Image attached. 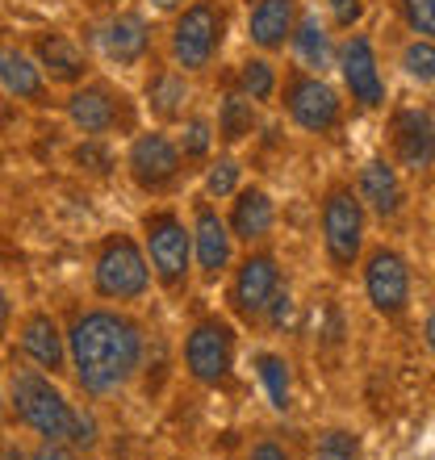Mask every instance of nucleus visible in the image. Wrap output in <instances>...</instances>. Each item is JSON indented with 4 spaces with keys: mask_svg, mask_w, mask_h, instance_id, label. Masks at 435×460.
I'll use <instances>...</instances> for the list:
<instances>
[{
    "mask_svg": "<svg viewBox=\"0 0 435 460\" xmlns=\"http://www.w3.org/2000/svg\"><path fill=\"white\" fill-rule=\"evenodd\" d=\"M9 118H13V101L4 97V93H0V126H4Z\"/></svg>",
    "mask_w": 435,
    "mask_h": 460,
    "instance_id": "37998d69",
    "label": "nucleus"
},
{
    "mask_svg": "<svg viewBox=\"0 0 435 460\" xmlns=\"http://www.w3.org/2000/svg\"><path fill=\"white\" fill-rule=\"evenodd\" d=\"M193 75L176 72L172 63H159L155 72L146 75V88H143V105L146 113L164 126V130H172V126H181L189 113H193Z\"/></svg>",
    "mask_w": 435,
    "mask_h": 460,
    "instance_id": "4be33fe9",
    "label": "nucleus"
},
{
    "mask_svg": "<svg viewBox=\"0 0 435 460\" xmlns=\"http://www.w3.org/2000/svg\"><path fill=\"white\" fill-rule=\"evenodd\" d=\"M151 264L130 230H109L93 252V293L105 305H134L151 293Z\"/></svg>",
    "mask_w": 435,
    "mask_h": 460,
    "instance_id": "0eeeda50",
    "label": "nucleus"
},
{
    "mask_svg": "<svg viewBox=\"0 0 435 460\" xmlns=\"http://www.w3.org/2000/svg\"><path fill=\"white\" fill-rule=\"evenodd\" d=\"M176 146L184 155V168H206V159L218 151V130L206 113H189L176 126Z\"/></svg>",
    "mask_w": 435,
    "mask_h": 460,
    "instance_id": "cd10ccee",
    "label": "nucleus"
},
{
    "mask_svg": "<svg viewBox=\"0 0 435 460\" xmlns=\"http://www.w3.org/2000/svg\"><path fill=\"white\" fill-rule=\"evenodd\" d=\"M17 351L25 356V364H34L50 376H67V335L63 323L50 310H30L17 323Z\"/></svg>",
    "mask_w": 435,
    "mask_h": 460,
    "instance_id": "f3484780",
    "label": "nucleus"
},
{
    "mask_svg": "<svg viewBox=\"0 0 435 460\" xmlns=\"http://www.w3.org/2000/svg\"><path fill=\"white\" fill-rule=\"evenodd\" d=\"M243 460H297V456H293V448L289 444H280L277 436H260L252 448H247Z\"/></svg>",
    "mask_w": 435,
    "mask_h": 460,
    "instance_id": "e433bc0d",
    "label": "nucleus"
},
{
    "mask_svg": "<svg viewBox=\"0 0 435 460\" xmlns=\"http://www.w3.org/2000/svg\"><path fill=\"white\" fill-rule=\"evenodd\" d=\"M9 414L17 419V427H25L38 439H72L75 423V402H67V394L59 389V376L42 373L34 364H13L9 368Z\"/></svg>",
    "mask_w": 435,
    "mask_h": 460,
    "instance_id": "f03ea898",
    "label": "nucleus"
},
{
    "mask_svg": "<svg viewBox=\"0 0 435 460\" xmlns=\"http://www.w3.org/2000/svg\"><path fill=\"white\" fill-rule=\"evenodd\" d=\"M13 327V293L0 285V335Z\"/></svg>",
    "mask_w": 435,
    "mask_h": 460,
    "instance_id": "58836bf2",
    "label": "nucleus"
},
{
    "mask_svg": "<svg viewBox=\"0 0 435 460\" xmlns=\"http://www.w3.org/2000/svg\"><path fill=\"white\" fill-rule=\"evenodd\" d=\"M255 126H260V105L247 101L239 88L226 80V84H222V97H218V121H214L218 143L230 151V146H239L243 138H252Z\"/></svg>",
    "mask_w": 435,
    "mask_h": 460,
    "instance_id": "393cba45",
    "label": "nucleus"
},
{
    "mask_svg": "<svg viewBox=\"0 0 435 460\" xmlns=\"http://www.w3.org/2000/svg\"><path fill=\"white\" fill-rule=\"evenodd\" d=\"M398 67L406 72V80L419 88H435V42L427 38H406L398 50Z\"/></svg>",
    "mask_w": 435,
    "mask_h": 460,
    "instance_id": "c756f323",
    "label": "nucleus"
},
{
    "mask_svg": "<svg viewBox=\"0 0 435 460\" xmlns=\"http://www.w3.org/2000/svg\"><path fill=\"white\" fill-rule=\"evenodd\" d=\"M351 189H356V197L364 201L368 218L398 222L402 214H406V184H402V172L394 168V159H386V155L364 159Z\"/></svg>",
    "mask_w": 435,
    "mask_h": 460,
    "instance_id": "a211bd4d",
    "label": "nucleus"
},
{
    "mask_svg": "<svg viewBox=\"0 0 435 460\" xmlns=\"http://www.w3.org/2000/svg\"><path fill=\"white\" fill-rule=\"evenodd\" d=\"M230 84L239 88L247 101H255V105H277V88H280V67L272 63V55H247V59L235 67V75H230Z\"/></svg>",
    "mask_w": 435,
    "mask_h": 460,
    "instance_id": "a878e982",
    "label": "nucleus"
},
{
    "mask_svg": "<svg viewBox=\"0 0 435 460\" xmlns=\"http://www.w3.org/2000/svg\"><path fill=\"white\" fill-rule=\"evenodd\" d=\"M25 456L30 460H80V452H75L67 439H38Z\"/></svg>",
    "mask_w": 435,
    "mask_h": 460,
    "instance_id": "4c0bfd02",
    "label": "nucleus"
},
{
    "mask_svg": "<svg viewBox=\"0 0 435 460\" xmlns=\"http://www.w3.org/2000/svg\"><path fill=\"white\" fill-rule=\"evenodd\" d=\"M72 164L88 176H109V172L118 168V155L109 151V138H84V143L72 151Z\"/></svg>",
    "mask_w": 435,
    "mask_h": 460,
    "instance_id": "473e14b6",
    "label": "nucleus"
},
{
    "mask_svg": "<svg viewBox=\"0 0 435 460\" xmlns=\"http://www.w3.org/2000/svg\"><path fill=\"white\" fill-rule=\"evenodd\" d=\"M335 72H339V93L351 101V110L360 113H377L386 110L389 101V80L386 67H381V55H377L373 34L364 30H348L335 47Z\"/></svg>",
    "mask_w": 435,
    "mask_h": 460,
    "instance_id": "9b49d317",
    "label": "nucleus"
},
{
    "mask_svg": "<svg viewBox=\"0 0 435 460\" xmlns=\"http://www.w3.org/2000/svg\"><path fill=\"white\" fill-rule=\"evenodd\" d=\"M252 364H255V376H260L268 402H272V411L285 414L293 406V368H289V360L277 356V351H255Z\"/></svg>",
    "mask_w": 435,
    "mask_h": 460,
    "instance_id": "bb28decb",
    "label": "nucleus"
},
{
    "mask_svg": "<svg viewBox=\"0 0 435 460\" xmlns=\"http://www.w3.org/2000/svg\"><path fill=\"white\" fill-rule=\"evenodd\" d=\"M0 93L13 105H34V110L50 105V80L25 47H0Z\"/></svg>",
    "mask_w": 435,
    "mask_h": 460,
    "instance_id": "5701e85b",
    "label": "nucleus"
},
{
    "mask_svg": "<svg viewBox=\"0 0 435 460\" xmlns=\"http://www.w3.org/2000/svg\"><path fill=\"white\" fill-rule=\"evenodd\" d=\"M138 230H143L138 243L151 264V280L164 293H184L193 280V234H189L184 214L172 206H155L143 214Z\"/></svg>",
    "mask_w": 435,
    "mask_h": 460,
    "instance_id": "423d86ee",
    "label": "nucleus"
},
{
    "mask_svg": "<svg viewBox=\"0 0 435 460\" xmlns=\"http://www.w3.org/2000/svg\"><path fill=\"white\" fill-rule=\"evenodd\" d=\"M280 289H285V268H280L277 252H272V247H247V255L235 260V268H230L226 305L239 323L260 327V323H264V310L272 305V297H277Z\"/></svg>",
    "mask_w": 435,
    "mask_h": 460,
    "instance_id": "f8f14e48",
    "label": "nucleus"
},
{
    "mask_svg": "<svg viewBox=\"0 0 435 460\" xmlns=\"http://www.w3.org/2000/svg\"><path fill=\"white\" fill-rule=\"evenodd\" d=\"M423 343H427V351L435 356V310L423 318Z\"/></svg>",
    "mask_w": 435,
    "mask_h": 460,
    "instance_id": "79ce46f5",
    "label": "nucleus"
},
{
    "mask_svg": "<svg viewBox=\"0 0 435 460\" xmlns=\"http://www.w3.org/2000/svg\"><path fill=\"white\" fill-rule=\"evenodd\" d=\"M318 239H323L326 268L339 280L356 277L364 252H368V209L356 197L351 181H331L318 201Z\"/></svg>",
    "mask_w": 435,
    "mask_h": 460,
    "instance_id": "20e7f679",
    "label": "nucleus"
},
{
    "mask_svg": "<svg viewBox=\"0 0 435 460\" xmlns=\"http://www.w3.org/2000/svg\"><path fill=\"white\" fill-rule=\"evenodd\" d=\"M235 351H239V331L222 314L197 318L184 335V373L201 389H230L235 385Z\"/></svg>",
    "mask_w": 435,
    "mask_h": 460,
    "instance_id": "9d476101",
    "label": "nucleus"
},
{
    "mask_svg": "<svg viewBox=\"0 0 435 460\" xmlns=\"http://www.w3.org/2000/svg\"><path fill=\"white\" fill-rule=\"evenodd\" d=\"M4 419H9V398H4V389H0V427H4Z\"/></svg>",
    "mask_w": 435,
    "mask_h": 460,
    "instance_id": "c03bdc74",
    "label": "nucleus"
},
{
    "mask_svg": "<svg viewBox=\"0 0 435 460\" xmlns=\"http://www.w3.org/2000/svg\"><path fill=\"white\" fill-rule=\"evenodd\" d=\"M239 247H268V239L277 234V201L264 184H243L230 197V209L222 214Z\"/></svg>",
    "mask_w": 435,
    "mask_h": 460,
    "instance_id": "aec40b11",
    "label": "nucleus"
},
{
    "mask_svg": "<svg viewBox=\"0 0 435 460\" xmlns=\"http://www.w3.org/2000/svg\"><path fill=\"white\" fill-rule=\"evenodd\" d=\"M30 55L38 59L42 75L50 80V88H75L84 84L88 75H93V59H88V50L75 42L72 34H63V30H42L34 34L30 42Z\"/></svg>",
    "mask_w": 435,
    "mask_h": 460,
    "instance_id": "6ab92c4d",
    "label": "nucleus"
},
{
    "mask_svg": "<svg viewBox=\"0 0 435 460\" xmlns=\"http://www.w3.org/2000/svg\"><path fill=\"white\" fill-rule=\"evenodd\" d=\"M93 47L109 67H143L155 50V30L138 9H118L93 25Z\"/></svg>",
    "mask_w": 435,
    "mask_h": 460,
    "instance_id": "dca6fc26",
    "label": "nucleus"
},
{
    "mask_svg": "<svg viewBox=\"0 0 435 460\" xmlns=\"http://www.w3.org/2000/svg\"><path fill=\"white\" fill-rule=\"evenodd\" d=\"M302 9V0H252L247 4V42L260 55H285Z\"/></svg>",
    "mask_w": 435,
    "mask_h": 460,
    "instance_id": "412c9836",
    "label": "nucleus"
},
{
    "mask_svg": "<svg viewBox=\"0 0 435 460\" xmlns=\"http://www.w3.org/2000/svg\"><path fill=\"white\" fill-rule=\"evenodd\" d=\"M230 34L226 0H189L181 13H172L168 25V63L184 75H206L218 67Z\"/></svg>",
    "mask_w": 435,
    "mask_h": 460,
    "instance_id": "7ed1b4c3",
    "label": "nucleus"
},
{
    "mask_svg": "<svg viewBox=\"0 0 435 460\" xmlns=\"http://www.w3.org/2000/svg\"><path fill=\"white\" fill-rule=\"evenodd\" d=\"M0 159H4V151H0Z\"/></svg>",
    "mask_w": 435,
    "mask_h": 460,
    "instance_id": "a18cd8bd",
    "label": "nucleus"
},
{
    "mask_svg": "<svg viewBox=\"0 0 435 460\" xmlns=\"http://www.w3.org/2000/svg\"><path fill=\"white\" fill-rule=\"evenodd\" d=\"M146 4H151L155 13H164V17H172V13H181L189 0H146Z\"/></svg>",
    "mask_w": 435,
    "mask_h": 460,
    "instance_id": "ea45409f",
    "label": "nucleus"
},
{
    "mask_svg": "<svg viewBox=\"0 0 435 460\" xmlns=\"http://www.w3.org/2000/svg\"><path fill=\"white\" fill-rule=\"evenodd\" d=\"M335 34H331V25L326 17H318L315 9H302L297 17V30L289 38V50H293V63L306 67V72H318L323 75L326 67H335Z\"/></svg>",
    "mask_w": 435,
    "mask_h": 460,
    "instance_id": "b1692460",
    "label": "nucleus"
},
{
    "mask_svg": "<svg viewBox=\"0 0 435 460\" xmlns=\"http://www.w3.org/2000/svg\"><path fill=\"white\" fill-rule=\"evenodd\" d=\"M189 234H193V272L206 285L230 277L235 268V234H230L226 218L218 214V206L209 197H193V209H189Z\"/></svg>",
    "mask_w": 435,
    "mask_h": 460,
    "instance_id": "2eb2a0df",
    "label": "nucleus"
},
{
    "mask_svg": "<svg viewBox=\"0 0 435 460\" xmlns=\"http://www.w3.org/2000/svg\"><path fill=\"white\" fill-rule=\"evenodd\" d=\"M394 13L406 34L435 42V0H394Z\"/></svg>",
    "mask_w": 435,
    "mask_h": 460,
    "instance_id": "2f4dec72",
    "label": "nucleus"
},
{
    "mask_svg": "<svg viewBox=\"0 0 435 460\" xmlns=\"http://www.w3.org/2000/svg\"><path fill=\"white\" fill-rule=\"evenodd\" d=\"M323 13L331 30L348 34V30H360L364 13H368V0H323Z\"/></svg>",
    "mask_w": 435,
    "mask_h": 460,
    "instance_id": "72a5a7b5",
    "label": "nucleus"
},
{
    "mask_svg": "<svg viewBox=\"0 0 435 460\" xmlns=\"http://www.w3.org/2000/svg\"><path fill=\"white\" fill-rule=\"evenodd\" d=\"M67 444H72L75 452H80V456H84V452H93L101 444V427H97V414L93 411H84V406H80V411H75V423H72V439H67Z\"/></svg>",
    "mask_w": 435,
    "mask_h": 460,
    "instance_id": "f704fd0d",
    "label": "nucleus"
},
{
    "mask_svg": "<svg viewBox=\"0 0 435 460\" xmlns=\"http://www.w3.org/2000/svg\"><path fill=\"white\" fill-rule=\"evenodd\" d=\"M243 189V164L230 151H214L201 168V197L209 201H230Z\"/></svg>",
    "mask_w": 435,
    "mask_h": 460,
    "instance_id": "c85d7f7f",
    "label": "nucleus"
},
{
    "mask_svg": "<svg viewBox=\"0 0 435 460\" xmlns=\"http://www.w3.org/2000/svg\"><path fill=\"white\" fill-rule=\"evenodd\" d=\"M277 105L289 118L293 130L310 134V138H331L339 134L343 118H348V101L326 75L306 72L297 63H289L280 72V88H277Z\"/></svg>",
    "mask_w": 435,
    "mask_h": 460,
    "instance_id": "39448f33",
    "label": "nucleus"
},
{
    "mask_svg": "<svg viewBox=\"0 0 435 460\" xmlns=\"http://www.w3.org/2000/svg\"><path fill=\"white\" fill-rule=\"evenodd\" d=\"M63 118L72 130H80L84 138H109V134H134L138 130V105L130 101V93L109 80L88 75L84 84L67 88L63 101Z\"/></svg>",
    "mask_w": 435,
    "mask_h": 460,
    "instance_id": "6e6552de",
    "label": "nucleus"
},
{
    "mask_svg": "<svg viewBox=\"0 0 435 460\" xmlns=\"http://www.w3.org/2000/svg\"><path fill=\"white\" fill-rule=\"evenodd\" d=\"M386 143L398 172H435V113L427 105H394L386 121Z\"/></svg>",
    "mask_w": 435,
    "mask_h": 460,
    "instance_id": "4468645a",
    "label": "nucleus"
},
{
    "mask_svg": "<svg viewBox=\"0 0 435 460\" xmlns=\"http://www.w3.org/2000/svg\"><path fill=\"white\" fill-rule=\"evenodd\" d=\"M67 373L84 398H113L143 373L146 327L126 305H80L63 323Z\"/></svg>",
    "mask_w": 435,
    "mask_h": 460,
    "instance_id": "f257e3e1",
    "label": "nucleus"
},
{
    "mask_svg": "<svg viewBox=\"0 0 435 460\" xmlns=\"http://www.w3.org/2000/svg\"><path fill=\"white\" fill-rule=\"evenodd\" d=\"M315 460H364V436L351 427H326L315 439Z\"/></svg>",
    "mask_w": 435,
    "mask_h": 460,
    "instance_id": "7c9ffc66",
    "label": "nucleus"
},
{
    "mask_svg": "<svg viewBox=\"0 0 435 460\" xmlns=\"http://www.w3.org/2000/svg\"><path fill=\"white\" fill-rule=\"evenodd\" d=\"M356 277H360L364 302L373 305L377 318H386V323H402V318L411 314L414 272H411V260H406L394 243H373V247L364 252Z\"/></svg>",
    "mask_w": 435,
    "mask_h": 460,
    "instance_id": "1a4fd4ad",
    "label": "nucleus"
},
{
    "mask_svg": "<svg viewBox=\"0 0 435 460\" xmlns=\"http://www.w3.org/2000/svg\"><path fill=\"white\" fill-rule=\"evenodd\" d=\"M126 176L134 189L146 197H168L184 181V155L176 146V134L155 126V130H134L126 146Z\"/></svg>",
    "mask_w": 435,
    "mask_h": 460,
    "instance_id": "ddd939ff",
    "label": "nucleus"
},
{
    "mask_svg": "<svg viewBox=\"0 0 435 460\" xmlns=\"http://www.w3.org/2000/svg\"><path fill=\"white\" fill-rule=\"evenodd\" d=\"M293 314H297V302H293V293H289V285L272 297V305L264 310V323L260 327H268L272 335H280L285 327H293Z\"/></svg>",
    "mask_w": 435,
    "mask_h": 460,
    "instance_id": "c9c22d12",
    "label": "nucleus"
},
{
    "mask_svg": "<svg viewBox=\"0 0 435 460\" xmlns=\"http://www.w3.org/2000/svg\"><path fill=\"white\" fill-rule=\"evenodd\" d=\"M0 460H30V456H25V452L17 448L13 439H0Z\"/></svg>",
    "mask_w": 435,
    "mask_h": 460,
    "instance_id": "a19ab883",
    "label": "nucleus"
}]
</instances>
